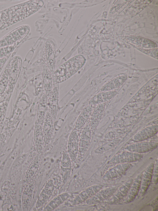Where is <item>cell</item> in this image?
Here are the masks:
<instances>
[{"instance_id":"cell-17","label":"cell","mask_w":158,"mask_h":211,"mask_svg":"<svg viewBox=\"0 0 158 211\" xmlns=\"http://www.w3.org/2000/svg\"><path fill=\"white\" fill-rule=\"evenodd\" d=\"M61 166L63 180L65 183L69 177L71 170L70 157L67 152L64 153L63 155Z\"/></svg>"},{"instance_id":"cell-16","label":"cell","mask_w":158,"mask_h":211,"mask_svg":"<svg viewBox=\"0 0 158 211\" xmlns=\"http://www.w3.org/2000/svg\"><path fill=\"white\" fill-rule=\"evenodd\" d=\"M90 136L89 127V125H87L84 128L81 137L80 152L81 156L84 155L88 148Z\"/></svg>"},{"instance_id":"cell-23","label":"cell","mask_w":158,"mask_h":211,"mask_svg":"<svg viewBox=\"0 0 158 211\" xmlns=\"http://www.w3.org/2000/svg\"><path fill=\"white\" fill-rule=\"evenodd\" d=\"M158 180V166L157 161H156L154 163V168L152 174V181L153 183L156 184Z\"/></svg>"},{"instance_id":"cell-5","label":"cell","mask_w":158,"mask_h":211,"mask_svg":"<svg viewBox=\"0 0 158 211\" xmlns=\"http://www.w3.org/2000/svg\"><path fill=\"white\" fill-rule=\"evenodd\" d=\"M154 163H151L142 173L139 196H143L148 190L152 181Z\"/></svg>"},{"instance_id":"cell-7","label":"cell","mask_w":158,"mask_h":211,"mask_svg":"<svg viewBox=\"0 0 158 211\" xmlns=\"http://www.w3.org/2000/svg\"><path fill=\"white\" fill-rule=\"evenodd\" d=\"M133 179L132 178L130 179L119 188H118L110 199L109 201V204L110 205L115 204L126 196Z\"/></svg>"},{"instance_id":"cell-9","label":"cell","mask_w":158,"mask_h":211,"mask_svg":"<svg viewBox=\"0 0 158 211\" xmlns=\"http://www.w3.org/2000/svg\"><path fill=\"white\" fill-rule=\"evenodd\" d=\"M100 184L93 185L89 187L80 193L73 201L74 205H77L90 198L102 188Z\"/></svg>"},{"instance_id":"cell-24","label":"cell","mask_w":158,"mask_h":211,"mask_svg":"<svg viewBox=\"0 0 158 211\" xmlns=\"http://www.w3.org/2000/svg\"><path fill=\"white\" fill-rule=\"evenodd\" d=\"M4 48L6 55L10 53L14 49V47L12 46H6Z\"/></svg>"},{"instance_id":"cell-25","label":"cell","mask_w":158,"mask_h":211,"mask_svg":"<svg viewBox=\"0 0 158 211\" xmlns=\"http://www.w3.org/2000/svg\"><path fill=\"white\" fill-rule=\"evenodd\" d=\"M7 55L6 54L4 48H0V58H3L6 56Z\"/></svg>"},{"instance_id":"cell-12","label":"cell","mask_w":158,"mask_h":211,"mask_svg":"<svg viewBox=\"0 0 158 211\" xmlns=\"http://www.w3.org/2000/svg\"><path fill=\"white\" fill-rule=\"evenodd\" d=\"M43 124L44 142L48 144L50 141L53 129L52 118L49 111L46 113Z\"/></svg>"},{"instance_id":"cell-22","label":"cell","mask_w":158,"mask_h":211,"mask_svg":"<svg viewBox=\"0 0 158 211\" xmlns=\"http://www.w3.org/2000/svg\"><path fill=\"white\" fill-rule=\"evenodd\" d=\"M46 48L48 66L49 69L52 71L55 67V57L52 48L49 42L46 43Z\"/></svg>"},{"instance_id":"cell-15","label":"cell","mask_w":158,"mask_h":211,"mask_svg":"<svg viewBox=\"0 0 158 211\" xmlns=\"http://www.w3.org/2000/svg\"><path fill=\"white\" fill-rule=\"evenodd\" d=\"M47 96L44 94L40 98L38 105L37 117L38 122L41 126L43 125L46 113Z\"/></svg>"},{"instance_id":"cell-26","label":"cell","mask_w":158,"mask_h":211,"mask_svg":"<svg viewBox=\"0 0 158 211\" xmlns=\"http://www.w3.org/2000/svg\"><path fill=\"white\" fill-rule=\"evenodd\" d=\"M7 58V56L0 58V67L3 65L6 61Z\"/></svg>"},{"instance_id":"cell-1","label":"cell","mask_w":158,"mask_h":211,"mask_svg":"<svg viewBox=\"0 0 158 211\" xmlns=\"http://www.w3.org/2000/svg\"><path fill=\"white\" fill-rule=\"evenodd\" d=\"M85 62V58L79 55L64 63L55 72L57 81L62 82L70 78L83 66Z\"/></svg>"},{"instance_id":"cell-3","label":"cell","mask_w":158,"mask_h":211,"mask_svg":"<svg viewBox=\"0 0 158 211\" xmlns=\"http://www.w3.org/2000/svg\"><path fill=\"white\" fill-rule=\"evenodd\" d=\"M132 166L131 163H123L116 165L107 171L103 175L105 180L117 179L120 178L125 172Z\"/></svg>"},{"instance_id":"cell-6","label":"cell","mask_w":158,"mask_h":211,"mask_svg":"<svg viewBox=\"0 0 158 211\" xmlns=\"http://www.w3.org/2000/svg\"><path fill=\"white\" fill-rule=\"evenodd\" d=\"M118 188L111 187L100 190L90 198L85 200L88 205L100 203L104 200L111 196L116 191Z\"/></svg>"},{"instance_id":"cell-20","label":"cell","mask_w":158,"mask_h":211,"mask_svg":"<svg viewBox=\"0 0 158 211\" xmlns=\"http://www.w3.org/2000/svg\"><path fill=\"white\" fill-rule=\"evenodd\" d=\"M43 81L46 94L50 96L52 91V80L51 75L48 67H44L43 70Z\"/></svg>"},{"instance_id":"cell-19","label":"cell","mask_w":158,"mask_h":211,"mask_svg":"<svg viewBox=\"0 0 158 211\" xmlns=\"http://www.w3.org/2000/svg\"><path fill=\"white\" fill-rule=\"evenodd\" d=\"M67 193L59 195L51 200L46 206L44 210H52L60 205L69 197Z\"/></svg>"},{"instance_id":"cell-8","label":"cell","mask_w":158,"mask_h":211,"mask_svg":"<svg viewBox=\"0 0 158 211\" xmlns=\"http://www.w3.org/2000/svg\"><path fill=\"white\" fill-rule=\"evenodd\" d=\"M142 173L138 175L133 181L129 188L124 201L125 203H130L135 199L139 193L141 184Z\"/></svg>"},{"instance_id":"cell-14","label":"cell","mask_w":158,"mask_h":211,"mask_svg":"<svg viewBox=\"0 0 158 211\" xmlns=\"http://www.w3.org/2000/svg\"><path fill=\"white\" fill-rule=\"evenodd\" d=\"M58 105V93L56 87H55L52 90L50 95L49 109L50 113L54 119L56 118Z\"/></svg>"},{"instance_id":"cell-4","label":"cell","mask_w":158,"mask_h":211,"mask_svg":"<svg viewBox=\"0 0 158 211\" xmlns=\"http://www.w3.org/2000/svg\"><path fill=\"white\" fill-rule=\"evenodd\" d=\"M158 145L156 142L141 141L129 145L126 147L125 149L127 151L143 154L153 150Z\"/></svg>"},{"instance_id":"cell-10","label":"cell","mask_w":158,"mask_h":211,"mask_svg":"<svg viewBox=\"0 0 158 211\" xmlns=\"http://www.w3.org/2000/svg\"><path fill=\"white\" fill-rule=\"evenodd\" d=\"M157 125L148 127L138 132L131 139L135 142L142 141L154 135L158 132Z\"/></svg>"},{"instance_id":"cell-21","label":"cell","mask_w":158,"mask_h":211,"mask_svg":"<svg viewBox=\"0 0 158 211\" xmlns=\"http://www.w3.org/2000/svg\"><path fill=\"white\" fill-rule=\"evenodd\" d=\"M91 110L90 107L88 106L79 115L75 125V129L77 131L80 130L85 124L89 116Z\"/></svg>"},{"instance_id":"cell-18","label":"cell","mask_w":158,"mask_h":211,"mask_svg":"<svg viewBox=\"0 0 158 211\" xmlns=\"http://www.w3.org/2000/svg\"><path fill=\"white\" fill-rule=\"evenodd\" d=\"M52 180L50 181L46 185L40 195L36 204L37 207L42 206L48 199L52 192L53 185Z\"/></svg>"},{"instance_id":"cell-13","label":"cell","mask_w":158,"mask_h":211,"mask_svg":"<svg viewBox=\"0 0 158 211\" xmlns=\"http://www.w3.org/2000/svg\"><path fill=\"white\" fill-rule=\"evenodd\" d=\"M34 136L37 149L40 153H41L43 150L44 142L42 126L38 122H36L35 125Z\"/></svg>"},{"instance_id":"cell-2","label":"cell","mask_w":158,"mask_h":211,"mask_svg":"<svg viewBox=\"0 0 158 211\" xmlns=\"http://www.w3.org/2000/svg\"><path fill=\"white\" fill-rule=\"evenodd\" d=\"M143 154L127 151L114 157L111 160L110 165L115 166L123 163H131L138 161L143 156Z\"/></svg>"},{"instance_id":"cell-11","label":"cell","mask_w":158,"mask_h":211,"mask_svg":"<svg viewBox=\"0 0 158 211\" xmlns=\"http://www.w3.org/2000/svg\"><path fill=\"white\" fill-rule=\"evenodd\" d=\"M78 137L77 130L74 129L71 133L68 141L69 154L70 158L75 161L78 151Z\"/></svg>"}]
</instances>
